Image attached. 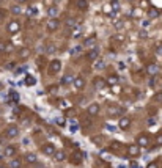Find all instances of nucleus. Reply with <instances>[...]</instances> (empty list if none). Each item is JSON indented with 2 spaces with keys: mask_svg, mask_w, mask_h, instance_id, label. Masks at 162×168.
Here are the masks:
<instances>
[{
  "mask_svg": "<svg viewBox=\"0 0 162 168\" xmlns=\"http://www.w3.org/2000/svg\"><path fill=\"white\" fill-rule=\"evenodd\" d=\"M129 126H131V118L129 116H121L120 123H118V127L121 130H126V129H129Z\"/></svg>",
  "mask_w": 162,
  "mask_h": 168,
  "instance_id": "nucleus-12",
  "label": "nucleus"
},
{
  "mask_svg": "<svg viewBox=\"0 0 162 168\" xmlns=\"http://www.w3.org/2000/svg\"><path fill=\"white\" fill-rule=\"evenodd\" d=\"M93 87H94L96 90H104V88L107 87V80L102 79V77H94V79H93Z\"/></svg>",
  "mask_w": 162,
  "mask_h": 168,
  "instance_id": "nucleus-6",
  "label": "nucleus"
},
{
  "mask_svg": "<svg viewBox=\"0 0 162 168\" xmlns=\"http://www.w3.org/2000/svg\"><path fill=\"white\" fill-rule=\"evenodd\" d=\"M14 154H16V148H14V146H11V144H10V146H7V148H5V151H3V155H7V157H13Z\"/></svg>",
  "mask_w": 162,
  "mask_h": 168,
  "instance_id": "nucleus-25",
  "label": "nucleus"
},
{
  "mask_svg": "<svg viewBox=\"0 0 162 168\" xmlns=\"http://www.w3.org/2000/svg\"><path fill=\"white\" fill-rule=\"evenodd\" d=\"M41 151H43V154H46V155H54L57 149H55V146H54L52 143H46V144L41 146Z\"/></svg>",
  "mask_w": 162,
  "mask_h": 168,
  "instance_id": "nucleus-9",
  "label": "nucleus"
},
{
  "mask_svg": "<svg viewBox=\"0 0 162 168\" xmlns=\"http://www.w3.org/2000/svg\"><path fill=\"white\" fill-rule=\"evenodd\" d=\"M0 168H8L7 165H2V163H0Z\"/></svg>",
  "mask_w": 162,
  "mask_h": 168,
  "instance_id": "nucleus-53",
  "label": "nucleus"
},
{
  "mask_svg": "<svg viewBox=\"0 0 162 168\" xmlns=\"http://www.w3.org/2000/svg\"><path fill=\"white\" fill-rule=\"evenodd\" d=\"M58 107H60L62 110H66V108H69V102L65 101V99H60V101H58Z\"/></svg>",
  "mask_w": 162,
  "mask_h": 168,
  "instance_id": "nucleus-29",
  "label": "nucleus"
},
{
  "mask_svg": "<svg viewBox=\"0 0 162 168\" xmlns=\"http://www.w3.org/2000/svg\"><path fill=\"white\" fill-rule=\"evenodd\" d=\"M10 166H11V168H22V166H24V163H22V160H21L19 157H14V159H11Z\"/></svg>",
  "mask_w": 162,
  "mask_h": 168,
  "instance_id": "nucleus-21",
  "label": "nucleus"
},
{
  "mask_svg": "<svg viewBox=\"0 0 162 168\" xmlns=\"http://www.w3.org/2000/svg\"><path fill=\"white\" fill-rule=\"evenodd\" d=\"M0 52L2 54L7 52V41H0Z\"/></svg>",
  "mask_w": 162,
  "mask_h": 168,
  "instance_id": "nucleus-35",
  "label": "nucleus"
},
{
  "mask_svg": "<svg viewBox=\"0 0 162 168\" xmlns=\"http://www.w3.org/2000/svg\"><path fill=\"white\" fill-rule=\"evenodd\" d=\"M116 83H118V77H116V76H113V74H112V76H109V77H107V85H110V87H112V85H116Z\"/></svg>",
  "mask_w": 162,
  "mask_h": 168,
  "instance_id": "nucleus-28",
  "label": "nucleus"
},
{
  "mask_svg": "<svg viewBox=\"0 0 162 168\" xmlns=\"http://www.w3.org/2000/svg\"><path fill=\"white\" fill-rule=\"evenodd\" d=\"M146 168H159V165H157L156 162H151V163H148V165H146Z\"/></svg>",
  "mask_w": 162,
  "mask_h": 168,
  "instance_id": "nucleus-45",
  "label": "nucleus"
},
{
  "mask_svg": "<svg viewBox=\"0 0 162 168\" xmlns=\"http://www.w3.org/2000/svg\"><path fill=\"white\" fill-rule=\"evenodd\" d=\"M156 144H157V146H162V134H159V135L156 137Z\"/></svg>",
  "mask_w": 162,
  "mask_h": 168,
  "instance_id": "nucleus-41",
  "label": "nucleus"
},
{
  "mask_svg": "<svg viewBox=\"0 0 162 168\" xmlns=\"http://www.w3.org/2000/svg\"><path fill=\"white\" fill-rule=\"evenodd\" d=\"M58 13H60V11H58V8H57L55 5H52V7L47 8V16H49V18H57Z\"/></svg>",
  "mask_w": 162,
  "mask_h": 168,
  "instance_id": "nucleus-24",
  "label": "nucleus"
},
{
  "mask_svg": "<svg viewBox=\"0 0 162 168\" xmlns=\"http://www.w3.org/2000/svg\"><path fill=\"white\" fill-rule=\"evenodd\" d=\"M99 58V50L98 49H91L88 54H87V60L90 61V63H93L94 60H98Z\"/></svg>",
  "mask_w": 162,
  "mask_h": 168,
  "instance_id": "nucleus-15",
  "label": "nucleus"
},
{
  "mask_svg": "<svg viewBox=\"0 0 162 168\" xmlns=\"http://www.w3.org/2000/svg\"><path fill=\"white\" fill-rule=\"evenodd\" d=\"M36 65H38V68H40V69H41V68H44L43 65H46V58H44V57H38V58H36Z\"/></svg>",
  "mask_w": 162,
  "mask_h": 168,
  "instance_id": "nucleus-30",
  "label": "nucleus"
},
{
  "mask_svg": "<svg viewBox=\"0 0 162 168\" xmlns=\"http://www.w3.org/2000/svg\"><path fill=\"white\" fill-rule=\"evenodd\" d=\"M11 97H13V99H14L16 102H18V99H19V96H18V93H11Z\"/></svg>",
  "mask_w": 162,
  "mask_h": 168,
  "instance_id": "nucleus-49",
  "label": "nucleus"
},
{
  "mask_svg": "<svg viewBox=\"0 0 162 168\" xmlns=\"http://www.w3.org/2000/svg\"><path fill=\"white\" fill-rule=\"evenodd\" d=\"M138 36H140L142 39H145V38H148V33H146V30H140V32H138Z\"/></svg>",
  "mask_w": 162,
  "mask_h": 168,
  "instance_id": "nucleus-39",
  "label": "nucleus"
},
{
  "mask_svg": "<svg viewBox=\"0 0 162 168\" xmlns=\"http://www.w3.org/2000/svg\"><path fill=\"white\" fill-rule=\"evenodd\" d=\"M127 154L132 155V157L140 155V146H138L137 143H135V144H129V146H127Z\"/></svg>",
  "mask_w": 162,
  "mask_h": 168,
  "instance_id": "nucleus-14",
  "label": "nucleus"
},
{
  "mask_svg": "<svg viewBox=\"0 0 162 168\" xmlns=\"http://www.w3.org/2000/svg\"><path fill=\"white\" fill-rule=\"evenodd\" d=\"M110 88H112V93H116V94H120V93H121V88H120V85H118V83H116V85H112Z\"/></svg>",
  "mask_w": 162,
  "mask_h": 168,
  "instance_id": "nucleus-34",
  "label": "nucleus"
},
{
  "mask_svg": "<svg viewBox=\"0 0 162 168\" xmlns=\"http://www.w3.org/2000/svg\"><path fill=\"white\" fill-rule=\"evenodd\" d=\"M99 112H101V105H99L98 102H91V104L87 107V113H88V116H98Z\"/></svg>",
  "mask_w": 162,
  "mask_h": 168,
  "instance_id": "nucleus-3",
  "label": "nucleus"
},
{
  "mask_svg": "<svg viewBox=\"0 0 162 168\" xmlns=\"http://www.w3.org/2000/svg\"><path fill=\"white\" fill-rule=\"evenodd\" d=\"M7 69H10V71L16 69V63H8V65H7Z\"/></svg>",
  "mask_w": 162,
  "mask_h": 168,
  "instance_id": "nucleus-44",
  "label": "nucleus"
},
{
  "mask_svg": "<svg viewBox=\"0 0 162 168\" xmlns=\"http://www.w3.org/2000/svg\"><path fill=\"white\" fill-rule=\"evenodd\" d=\"M154 52L157 55H162V43H156L154 44Z\"/></svg>",
  "mask_w": 162,
  "mask_h": 168,
  "instance_id": "nucleus-31",
  "label": "nucleus"
},
{
  "mask_svg": "<svg viewBox=\"0 0 162 168\" xmlns=\"http://www.w3.org/2000/svg\"><path fill=\"white\" fill-rule=\"evenodd\" d=\"M11 50H13V46H11L10 41H7V52H5V54H8V52H11Z\"/></svg>",
  "mask_w": 162,
  "mask_h": 168,
  "instance_id": "nucleus-43",
  "label": "nucleus"
},
{
  "mask_svg": "<svg viewBox=\"0 0 162 168\" xmlns=\"http://www.w3.org/2000/svg\"><path fill=\"white\" fill-rule=\"evenodd\" d=\"M65 25H66V27H69V29H74V27L77 25V21H76L73 16H68V18L65 19Z\"/></svg>",
  "mask_w": 162,
  "mask_h": 168,
  "instance_id": "nucleus-23",
  "label": "nucleus"
},
{
  "mask_svg": "<svg viewBox=\"0 0 162 168\" xmlns=\"http://www.w3.org/2000/svg\"><path fill=\"white\" fill-rule=\"evenodd\" d=\"M7 18V11L5 10H0V19H5Z\"/></svg>",
  "mask_w": 162,
  "mask_h": 168,
  "instance_id": "nucleus-47",
  "label": "nucleus"
},
{
  "mask_svg": "<svg viewBox=\"0 0 162 168\" xmlns=\"http://www.w3.org/2000/svg\"><path fill=\"white\" fill-rule=\"evenodd\" d=\"M137 144H138L140 148L149 146V137H148L146 134H140V135L137 137Z\"/></svg>",
  "mask_w": 162,
  "mask_h": 168,
  "instance_id": "nucleus-8",
  "label": "nucleus"
},
{
  "mask_svg": "<svg viewBox=\"0 0 162 168\" xmlns=\"http://www.w3.org/2000/svg\"><path fill=\"white\" fill-rule=\"evenodd\" d=\"M10 13H11L13 16H19V14L22 13V8H21V5H19V3H14V5L10 8Z\"/></svg>",
  "mask_w": 162,
  "mask_h": 168,
  "instance_id": "nucleus-22",
  "label": "nucleus"
},
{
  "mask_svg": "<svg viewBox=\"0 0 162 168\" xmlns=\"http://www.w3.org/2000/svg\"><path fill=\"white\" fill-rule=\"evenodd\" d=\"M19 113H21V108L16 107V108H14V115H19Z\"/></svg>",
  "mask_w": 162,
  "mask_h": 168,
  "instance_id": "nucleus-51",
  "label": "nucleus"
},
{
  "mask_svg": "<svg viewBox=\"0 0 162 168\" xmlns=\"http://www.w3.org/2000/svg\"><path fill=\"white\" fill-rule=\"evenodd\" d=\"M35 83H36V80H35L33 76H25V85L27 87H33Z\"/></svg>",
  "mask_w": 162,
  "mask_h": 168,
  "instance_id": "nucleus-27",
  "label": "nucleus"
},
{
  "mask_svg": "<svg viewBox=\"0 0 162 168\" xmlns=\"http://www.w3.org/2000/svg\"><path fill=\"white\" fill-rule=\"evenodd\" d=\"M127 2H134V0H127Z\"/></svg>",
  "mask_w": 162,
  "mask_h": 168,
  "instance_id": "nucleus-54",
  "label": "nucleus"
},
{
  "mask_svg": "<svg viewBox=\"0 0 162 168\" xmlns=\"http://www.w3.org/2000/svg\"><path fill=\"white\" fill-rule=\"evenodd\" d=\"M146 72L149 74V76H156V74H159V71H160V68L156 65V63H149V65H146Z\"/></svg>",
  "mask_w": 162,
  "mask_h": 168,
  "instance_id": "nucleus-13",
  "label": "nucleus"
},
{
  "mask_svg": "<svg viewBox=\"0 0 162 168\" xmlns=\"http://www.w3.org/2000/svg\"><path fill=\"white\" fill-rule=\"evenodd\" d=\"M54 159H55L57 162H63V160L66 159V152H65L63 149H58V151H55V154H54Z\"/></svg>",
  "mask_w": 162,
  "mask_h": 168,
  "instance_id": "nucleus-19",
  "label": "nucleus"
},
{
  "mask_svg": "<svg viewBox=\"0 0 162 168\" xmlns=\"http://www.w3.org/2000/svg\"><path fill=\"white\" fill-rule=\"evenodd\" d=\"M57 90H58V87H57V85H52V87H49V88H47V91H49V93H52V94H55V93H57Z\"/></svg>",
  "mask_w": 162,
  "mask_h": 168,
  "instance_id": "nucleus-37",
  "label": "nucleus"
},
{
  "mask_svg": "<svg viewBox=\"0 0 162 168\" xmlns=\"http://www.w3.org/2000/svg\"><path fill=\"white\" fill-rule=\"evenodd\" d=\"M76 7L80 11H87L88 10V2L87 0H76Z\"/></svg>",
  "mask_w": 162,
  "mask_h": 168,
  "instance_id": "nucleus-18",
  "label": "nucleus"
},
{
  "mask_svg": "<svg viewBox=\"0 0 162 168\" xmlns=\"http://www.w3.org/2000/svg\"><path fill=\"white\" fill-rule=\"evenodd\" d=\"M93 141H94L96 144H101V143L104 141V138H102V137H93Z\"/></svg>",
  "mask_w": 162,
  "mask_h": 168,
  "instance_id": "nucleus-40",
  "label": "nucleus"
},
{
  "mask_svg": "<svg viewBox=\"0 0 162 168\" xmlns=\"http://www.w3.org/2000/svg\"><path fill=\"white\" fill-rule=\"evenodd\" d=\"M73 85H74L76 90H84L85 88V79L84 77H76L74 82H73Z\"/></svg>",
  "mask_w": 162,
  "mask_h": 168,
  "instance_id": "nucleus-16",
  "label": "nucleus"
},
{
  "mask_svg": "<svg viewBox=\"0 0 162 168\" xmlns=\"http://www.w3.org/2000/svg\"><path fill=\"white\" fill-rule=\"evenodd\" d=\"M84 46H85V47H93V46H94V38H88V39L84 43Z\"/></svg>",
  "mask_w": 162,
  "mask_h": 168,
  "instance_id": "nucleus-32",
  "label": "nucleus"
},
{
  "mask_svg": "<svg viewBox=\"0 0 162 168\" xmlns=\"http://www.w3.org/2000/svg\"><path fill=\"white\" fill-rule=\"evenodd\" d=\"M60 21L57 19V18H51L49 21H47V24H46V29H47V32H57L58 29H60Z\"/></svg>",
  "mask_w": 162,
  "mask_h": 168,
  "instance_id": "nucleus-2",
  "label": "nucleus"
},
{
  "mask_svg": "<svg viewBox=\"0 0 162 168\" xmlns=\"http://www.w3.org/2000/svg\"><path fill=\"white\" fill-rule=\"evenodd\" d=\"M159 14H160V13H159L157 8H149V10H148V18H149V19H156V18H159Z\"/></svg>",
  "mask_w": 162,
  "mask_h": 168,
  "instance_id": "nucleus-26",
  "label": "nucleus"
},
{
  "mask_svg": "<svg viewBox=\"0 0 162 168\" xmlns=\"http://www.w3.org/2000/svg\"><path fill=\"white\" fill-rule=\"evenodd\" d=\"M154 99H162V94H156V96H154Z\"/></svg>",
  "mask_w": 162,
  "mask_h": 168,
  "instance_id": "nucleus-52",
  "label": "nucleus"
},
{
  "mask_svg": "<svg viewBox=\"0 0 162 168\" xmlns=\"http://www.w3.org/2000/svg\"><path fill=\"white\" fill-rule=\"evenodd\" d=\"M60 71H62V61H60V60H52V61L49 63V69H47L49 76H55V74H58Z\"/></svg>",
  "mask_w": 162,
  "mask_h": 168,
  "instance_id": "nucleus-1",
  "label": "nucleus"
},
{
  "mask_svg": "<svg viewBox=\"0 0 162 168\" xmlns=\"http://www.w3.org/2000/svg\"><path fill=\"white\" fill-rule=\"evenodd\" d=\"M19 135V127L18 126H8L7 129H5V137L7 138H16Z\"/></svg>",
  "mask_w": 162,
  "mask_h": 168,
  "instance_id": "nucleus-4",
  "label": "nucleus"
},
{
  "mask_svg": "<svg viewBox=\"0 0 162 168\" xmlns=\"http://www.w3.org/2000/svg\"><path fill=\"white\" fill-rule=\"evenodd\" d=\"M112 41H116L118 44H121V43L124 41V36H123V35H116V36H113V38H112Z\"/></svg>",
  "mask_w": 162,
  "mask_h": 168,
  "instance_id": "nucleus-33",
  "label": "nucleus"
},
{
  "mask_svg": "<svg viewBox=\"0 0 162 168\" xmlns=\"http://www.w3.org/2000/svg\"><path fill=\"white\" fill-rule=\"evenodd\" d=\"M115 29H116V30H121V29H123V21H116V22H115Z\"/></svg>",
  "mask_w": 162,
  "mask_h": 168,
  "instance_id": "nucleus-42",
  "label": "nucleus"
},
{
  "mask_svg": "<svg viewBox=\"0 0 162 168\" xmlns=\"http://www.w3.org/2000/svg\"><path fill=\"white\" fill-rule=\"evenodd\" d=\"M24 160H25L27 163L33 165V163H36V162H38V157H36V154H35V152H27V154L24 155Z\"/></svg>",
  "mask_w": 162,
  "mask_h": 168,
  "instance_id": "nucleus-17",
  "label": "nucleus"
},
{
  "mask_svg": "<svg viewBox=\"0 0 162 168\" xmlns=\"http://www.w3.org/2000/svg\"><path fill=\"white\" fill-rule=\"evenodd\" d=\"M73 36H74V38H79V36H80V29L74 30V32H73Z\"/></svg>",
  "mask_w": 162,
  "mask_h": 168,
  "instance_id": "nucleus-46",
  "label": "nucleus"
},
{
  "mask_svg": "<svg viewBox=\"0 0 162 168\" xmlns=\"http://www.w3.org/2000/svg\"><path fill=\"white\" fill-rule=\"evenodd\" d=\"M19 30H21V24H19L18 21H11V22L7 25V32H8L10 35H16Z\"/></svg>",
  "mask_w": 162,
  "mask_h": 168,
  "instance_id": "nucleus-5",
  "label": "nucleus"
},
{
  "mask_svg": "<svg viewBox=\"0 0 162 168\" xmlns=\"http://www.w3.org/2000/svg\"><path fill=\"white\" fill-rule=\"evenodd\" d=\"M82 157H84V154H82L80 151H74V152L71 154L69 160H71V163H74V165H80V163H82Z\"/></svg>",
  "mask_w": 162,
  "mask_h": 168,
  "instance_id": "nucleus-10",
  "label": "nucleus"
},
{
  "mask_svg": "<svg viewBox=\"0 0 162 168\" xmlns=\"http://www.w3.org/2000/svg\"><path fill=\"white\" fill-rule=\"evenodd\" d=\"M110 148H112V149H120V148H121V143H120V141H113V143L110 144Z\"/></svg>",
  "mask_w": 162,
  "mask_h": 168,
  "instance_id": "nucleus-38",
  "label": "nucleus"
},
{
  "mask_svg": "<svg viewBox=\"0 0 162 168\" xmlns=\"http://www.w3.org/2000/svg\"><path fill=\"white\" fill-rule=\"evenodd\" d=\"M74 79H76V77H74L71 72H68V74H65V76L62 77V80H60V85H62V87H68V85H71V83L74 82Z\"/></svg>",
  "mask_w": 162,
  "mask_h": 168,
  "instance_id": "nucleus-11",
  "label": "nucleus"
},
{
  "mask_svg": "<svg viewBox=\"0 0 162 168\" xmlns=\"http://www.w3.org/2000/svg\"><path fill=\"white\" fill-rule=\"evenodd\" d=\"M29 0H16V3H19V5H22V3H27Z\"/></svg>",
  "mask_w": 162,
  "mask_h": 168,
  "instance_id": "nucleus-50",
  "label": "nucleus"
},
{
  "mask_svg": "<svg viewBox=\"0 0 162 168\" xmlns=\"http://www.w3.org/2000/svg\"><path fill=\"white\" fill-rule=\"evenodd\" d=\"M29 55H30V49H27V47H22V49H19V52H18V57H19L21 60L29 58Z\"/></svg>",
  "mask_w": 162,
  "mask_h": 168,
  "instance_id": "nucleus-20",
  "label": "nucleus"
},
{
  "mask_svg": "<svg viewBox=\"0 0 162 168\" xmlns=\"http://www.w3.org/2000/svg\"><path fill=\"white\" fill-rule=\"evenodd\" d=\"M96 69H102V68H105V63L102 61V60H99L98 63H96V66H94Z\"/></svg>",
  "mask_w": 162,
  "mask_h": 168,
  "instance_id": "nucleus-36",
  "label": "nucleus"
},
{
  "mask_svg": "<svg viewBox=\"0 0 162 168\" xmlns=\"http://www.w3.org/2000/svg\"><path fill=\"white\" fill-rule=\"evenodd\" d=\"M140 7H142V8H146V7H148V0H142Z\"/></svg>",
  "mask_w": 162,
  "mask_h": 168,
  "instance_id": "nucleus-48",
  "label": "nucleus"
},
{
  "mask_svg": "<svg viewBox=\"0 0 162 168\" xmlns=\"http://www.w3.org/2000/svg\"><path fill=\"white\" fill-rule=\"evenodd\" d=\"M107 113H109V116H120V115H123V108L118 105H109Z\"/></svg>",
  "mask_w": 162,
  "mask_h": 168,
  "instance_id": "nucleus-7",
  "label": "nucleus"
},
{
  "mask_svg": "<svg viewBox=\"0 0 162 168\" xmlns=\"http://www.w3.org/2000/svg\"><path fill=\"white\" fill-rule=\"evenodd\" d=\"M0 5H2V0H0Z\"/></svg>",
  "mask_w": 162,
  "mask_h": 168,
  "instance_id": "nucleus-55",
  "label": "nucleus"
}]
</instances>
